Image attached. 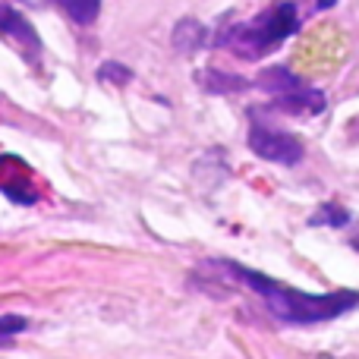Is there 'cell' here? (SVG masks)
Masks as SVG:
<instances>
[{
  "label": "cell",
  "mask_w": 359,
  "mask_h": 359,
  "mask_svg": "<svg viewBox=\"0 0 359 359\" xmlns=\"http://www.w3.org/2000/svg\"><path fill=\"white\" fill-rule=\"evenodd\" d=\"M236 280L255 290L265 299L268 312L284 325H322V322H334V318L347 316V312L359 309V290H334V293H303L297 287H284L278 280L265 278V274L252 271L246 265L236 262H221Z\"/></svg>",
  "instance_id": "1"
},
{
  "label": "cell",
  "mask_w": 359,
  "mask_h": 359,
  "mask_svg": "<svg viewBox=\"0 0 359 359\" xmlns=\"http://www.w3.org/2000/svg\"><path fill=\"white\" fill-rule=\"evenodd\" d=\"M299 32V16L293 0H278L249 22H236L217 35V48H227L240 60H262Z\"/></svg>",
  "instance_id": "2"
},
{
  "label": "cell",
  "mask_w": 359,
  "mask_h": 359,
  "mask_svg": "<svg viewBox=\"0 0 359 359\" xmlns=\"http://www.w3.org/2000/svg\"><path fill=\"white\" fill-rule=\"evenodd\" d=\"M249 149L252 155H259L262 161H271V164H284V168H293V164L303 161L306 149L293 133L284 130H274L268 123H259V117L252 120V130H249Z\"/></svg>",
  "instance_id": "3"
},
{
  "label": "cell",
  "mask_w": 359,
  "mask_h": 359,
  "mask_svg": "<svg viewBox=\"0 0 359 359\" xmlns=\"http://www.w3.org/2000/svg\"><path fill=\"white\" fill-rule=\"evenodd\" d=\"M0 38H6L22 54V60L35 67L41 63V35L32 25V19L22 10H13L10 4H0Z\"/></svg>",
  "instance_id": "4"
},
{
  "label": "cell",
  "mask_w": 359,
  "mask_h": 359,
  "mask_svg": "<svg viewBox=\"0 0 359 359\" xmlns=\"http://www.w3.org/2000/svg\"><path fill=\"white\" fill-rule=\"evenodd\" d=\"M274 111H284V114H293V117H318V114L328 107L325 95L318 88H309V86H299L293 92H284L274 98Z\"/></svg>",
  "instance_id": "5"
},
{
  "label": "cell",
  "mask_w": 359,
  "mask_h": 359,
  "mask_svg": "<svg viewBox=\"0 0 359 359\" xmlns=\"http://www.w3.org/2000/svg\"><path fill=\"white\" fill-rule=\"evenodd\" d=\"M196 82L202 86V92H208V95H240V92H249V88L255 86V82L246 79V76L224 73V69H215V67L198 69Z\"/></svg>",
  "instance_id": "6"
},
{
  "label": "cell",
  "mask_w": 359,
  "mask_h": 359,
  "mask_svg": "<svg viewBox=\"0 0 359 359\" xmlns=\"http://www.w3.org/2000/svg\"><path fill=\"white\" fill-rule=\"evenodd\" d=\"M208 41H211L208 29H205L196 16H183L174 25V32H170V44H174V50L177 54H186V57L196 54V50H202Z\"/></svg>",
  "instance_id": "7"
},
{
  "label": "cell",
  "mask_w": 359,
  "mask_h": 359,
  "mask_svg": "<svg viewBox=\"0 0 359 359\" xmlns=\"http://www.w3.org/2000/svg\"><path fill=\"white\" fill-rule=\"evenodd\" d=\"M255 88H262V92H268L271 98H278V95H284V92H293V88H299V86H306L303 79H299L293 69H287V67H265L259 76H255Z\"/></svg>",
  "instance_id": "8"
},
{
  "label": "cell",
  "mask_w": 359,
  "mask_h": 359,
  "mask_svg": "<svg viewBox=\"0 0 359 359\" xmlns=\"http://www.w3.org/2000/svg\"><path fill=\"white\" fill-rule=\"evenodd\" d=\"M76 25H92L101 16V0H48Z\"/></svg>",
  "instance_id": "9"
},
{
  "label": "cell",
  "mask_w": 359,
  "mask_h": 359,
  "mask_svg": "<svg viewBox=\"0 0 359 359\" xmlns=\"http://www.w3.org/2000/svg\"><path fill=\"white\" fill-rule=\"evenodd\" d=\"M322 224H325V227H347V224H350V211L341 208V205H334V202L322 205V208L309 217V227H322Z\"/></svg>",
  "instance_id": "10"
},
{
  "label": "cell",
  "mask_w": 359,
  "mask_h": 359,
  "mask_svg": "<svg viewBox=\"0 0 359 359\" xmlns=\"http://www.w3.org/2000/svg\"><path fill=\"white\" fill-rule=\"evenodd\" d=\"M98 82H111V86L123 88L126 82H133V69H126L123 63H117V60H107L98 67Z\"/></svg>",
  "instance_id": "11"
},
{
  "label": "cell",
  "mask_w": 359,
  "mask_h": 359,
  "mask_svg": "<svg viewBox=\"0 0 359 359\" xmlns=\"http://www.w3.org/2000/svg\"><path fill=\"white\" fill-rule=\"evenodd\" d=\"M29 328V318L22 316H4L0 318V347H10L13 337L19 334V331Z\"/></svg>",
  "instance_id": "12"
},
{
  "label": "cell",
  "mask_w": 359,
  "mask_h": 359,
  "mask_svg": "<svg viewBox=\"0 0 359 359\" xmlns=\"http://www.w3.org/2000/svg\"><path fill=\"white\" fill-rule=\"evenodd\" d=\"M337 0H316V4H312V10L316 13H322V10H331V6H334Z\"/></svg>",
  "instance_id": "13"
}]
</instances>
